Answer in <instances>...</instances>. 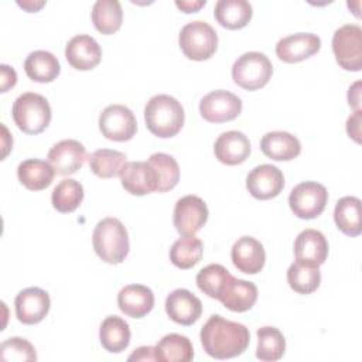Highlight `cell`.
<instances>
[{"mask_svg": "<svg viewBox=\"0 0 362 362\" xmlns=\"http://www.w3.org/2000/svg\"><path fill=\"white\" fill-rule=\"evenodd\" d=\"M204 351L215 359H229L243 354L249 345V329L240 324L212 314L199 332Z\"/></svg>", "mask_w": 362, "mask_h": 362, "instance_id": "cell-1", "label": "cell"}, {"mask_svg": "<svg viewBox=\"0 0 362 362\" xmlns=\"http://www.w3.org/2000/svg\"><path fill=\"white\" fill-rule=\"evenodd\" d=\"M184 109L170 95H154L144 107V122L148 132L160 139L174 137L184 126Z\"/></svg>", "mask_w": 362, "mask_h": 362, "instance_id": "cell-2", "label": "cell"}, {"mask_svg": "<svg viewBox=\"0 0 362 362\" xmlns=\"http://www.w3.org/2000/svg\"><path fill=\"white\" fill-rule=\"evenodd\" d=\"M92 243L96 255L109 264L122 263L130 249L127 230L117 218L99 221L92 233Z\"/></svg>", "mask_w": 362, "mask_h": 362, "instance_id": "cell-3", "label": "cell"}, {"mask_svg": "<svg viewBox=\"0 0 362 362\" xmlns=\"http://www.w3.org/2000/svg\"><path fill=\"white\" fill-rule=\"evenodd\" d=\"M13 120L17 127L27 134H40L51 122V107L48 100L35 92L20 95L11 109Z\"/></svg>", "mask_w": 362, "mask_h": 362, "instance_id": "cell-4", "label": "cell"}, {"mask_svg": "<svg viewBox=\"0 0 362 362\" xmlns=\"http://www.w3.org/2000/svg\"><path fill=\"white\" fill-rule=\"evenodd\" d=\"M181 51L188 59H209L218 47V34L211 24L202 20L187 23L178 35Z\"/></svg>", "mask_w": 362, "mask_h": 362, "instance_id": "cell-5", "label": "cell"}, {"mask_svg": "<svg viewBox=\"0 0 362 362\" xmlns=\"http://www.w3.org/2000/svg\"><path fill=\"white\" fill-rule=\"evenodd\" d=\"M272 75L273 65L270 59L257 51L242 54L232 66L233 82L246 90H256L266 86Z\"/></svg>", "mask_w": 362, "mask_h": 362, "instance_id": "cell-6", "label": "cell"}, {"mask_svg": "<svg viewBox=\"0 0 362 362\" xmlns=\"http://www.w3.org/2000/svg\"><path fill=\"white\" fill-rule=\"evenodd\" d=\"M335 59L345 71L358 72L362 68V28L356 24H345L332 35Z\"/></svg>", "mask_w": 362, "mask_h": 362, "instance_id": "cell-7", "label": "cell"}, {"mask_svg": "<svg viewBox=\"0 0 362 362\" xmlns=\"http://www.w3.org/2000/svg\"><path fill=\"white\" fill-rule=\"evenodd\" d=\"M327 202V188L315 181H304L297 184L288 195L290 209L300 219L317 218L325 209Z\"/></svg>", "mask_w": 362, "mask_h": 362, "instance_id": "cell-8", "label": "cell"}, {"mask_svg": "<svg viewBox=\"0 0 362 362\" xmlns=\"http://www.w3.org/2000/svg\"><path fill=\"white\" fill-rule=\"evenodd\" d=\"M99 130L113 141H127L137 130V120L133 112L124 105H109L99 116Z\"/></svg>", "mask_w": 362, "mask_h": 362, "instance_id": "cell-9", "label": "cell"}, {"mask_svg": "<svg viewBox=\"0 0 362 362\" xmlns=\"http://www.w3.org/2000/svg\"><path fill=\"white\" fill-rule=\"evenodd\" d=\"M208 215V206L202 198L185 195L175 202L173 221L180 235L192 236L206 223Z\"/></svg>", "mask_w": 362, "mask_h": 362, "instance_id": "cell-10", "label": "cell"}, {"mask_svg": "<svg viewBox=\"0 0 362 362\" xmlns=\"http://www.w3.org/2000/svg\"><path fill=\"white\" fill-rule=\"evenodd\" d=\"M242 112V100L229 90L218 89L199 102V113L209 123H223L236 119Z\"/></svg>", "mask_w": 362, "mask_h": 362, "instance_id": "cell-11", "label": "cell"}, {"mask_svg": "<svg viewBox=\"0 0 362 362\" xmlns=\"http://www.w3.org/2000/svg\"><path fill=\"white\" fill-rule=\"evenodd\" d=\"M86 158L88 153L85 146L74 139L61 140L48 151V163L58 175L75 174L83 167Z\"/></svg>", "mask_w": 362, "mask_h": 362, "instance_id": "cell-12", "label": "cell"}, {"mask_svg": "<svg viewBox=\"0 0 362 362\" xmlns=\"http://www.w3.org/2000/svg\"><path fill=\"white\" fill-rule=\"evenodd\" d=\"M249 194L260 201L277 197L284 188V175L273 164L256 165L246 177Z\"/></svg>", "mask_w": 362, "mask_h": 362, "instance_id": "cell-13", "label": "cell"}, {"mask_svg": "<svg viewBox=\"0 0 362 362\" xmlns=\"http://www.w3.org/2000/svg\"><path fill=\"white\" fill-rule=\"evenodd\" d=\"M17 320L25 325L41 322L51 307L49 296L40 287H28L21 290L14 300Z\"/></svg>", "mask_w": 362, "mask_h": 362, "instance_id": "cell-14", "label": "cell"}, {"mask_svg": "<svg viewBox=\"0 0 362 362\" xmlns=\"http://www.w3.org/2000/svg\"><path fill=\"white\" fill-rule=\"evenodd\" d=\"M320 48L321 40L317 34L297 33L279 40L276 44V55L283 62L294 64L313 57L320 51Z\"/></svg>", "mask_w": 362, "mask_h": 362, "instance_id": "cell-15", "label": "cell"}, {"mask_svg": "<svg viewBox=\"0 0 362 362\" xmlns=\"http://www.w3.org/2000/svg\"><path fill=\"white\" fill-rule=\"evenodd\" d=\"M165 313L180 325H191L202 314L201 300L187 288H175L165 298Z\"/></svg>", "mask_w": 362, "mask_h": 362, "instance_id": "cell-16", "label": "cell"}, {"mask_svg": "<svg viewBox=\"0 0 362 362\" xmlns=\"http://www.w3.org/2000/svg\"><path fill=\"white\" fill-rule=\"evenodd\" d=\"M65 58L72 68L78 71H89L99 65L102 49L93 37L79 34L68 41L65 47Z\"/></svg>", "mask_w": 362, "mask_h": 362, "instance_id": "cell-17", "label": "cell"}, {"mask_svg": "<svg viewBox=\"0 0 362 362\" xmlns=\"http://www.w3.org/2000/svg\"><path fill=\"white\" fill-rule=\"evenodd\" d=\"M230 257L235 267L246 274L259 273L266 262L263 245L252 236L239 238L232 246Z\"/></svg>", "mask_w": 362, "mask_h": 362, "instance_id": "cell-18", "label": "cell"}, {"mask_svg": "<svg viewBox=\"0 0 362 362\" xmlns=\"http://www.w3.org/2000/svg\"><path fill=\"white\" fill-rule=\"evenodd\" d=\"M122 187L132 195H146L157 191V178L147 161H129L120 171Z\"/></svg>", "mask_w": 362, "mask_h": 362, "instance_id": "cell-19", "label": "cell"}, {"mask_svg": "<svg viewBox=\"0 0 362 362\" xmlns=\"http://www.w3.org/2000/svg\"><path fill=\"white\" fill-rule=\"evenodd\" d=\"M215 157L226 165H238L246 161L250 154V141L245 133L238 130L223 132L214 144Z\"/></svg>", "mask_w": 362, "mask_h": 362, "instance_id": "cell-20", "label": "cell"}, {"mask_svg": "<svg viewBox=\"0 0 362 362\" xmlns=\"http://www.w3.org/2000/svg\"><path fill=\"white\" fill-rule=\"evenodd\" d=\"M294 256L298 262L321 266L328 256V242L325 236L317 229L301 230L294 240Z\"/></svg>", "mask_w": 362, "mask_h": 362, "instance_id": "cell-21", "label": "cell"}, {"mask_svg": "<svg viewBox=\"0 0 362 362\" xmlns=\"http://www.w3.org/2000/svg\"><path fill=\"white\" fill-rule=\"evenodd\" d=\"M117 305L127 317L141 318L153 310L154 294L147 286L127 284L117 294Z\"/></svg>", "mask_w": 362, "mask_h": 362, "instance_id": "cell-22", "label": "cell"}, {"mask_svg": "<svg viewBox=\"0 0 362 362\" xmlns=\"http://www.w3.org/2000/svg\"><path fill=\"white\" fill-rule=\"evenodd\" d=\"M260 150L274 161H290L301 153V143L291 133L276 130L262 137Z\"/></svg>", "mask_w": 362, "mask_h": 362, "instance_id": "cell-23", "label": "cell"}, {"mask_svg": "<svg viewBox=\"0 0 362 362\" xmlns=\"http://www.w3.org/2000/svg\"><path fill=\"white\" fill-rule=\"evenodd\" d=\"M55 170L48 161L40 158H27L17 167L18 181L30 191H41L51 185Z\"/></svg>", "mask_w": 362, "mask_h": 362, "instance_id": "cell-24", "label": "cell"}, {"mask_svg": "<svg viewBox=\"0 0 362 362\" xmlns=\"http://www.w3.org/2000/svg\"><path fill=\"white\" fill-rule=\"evenodd\" d=\"M257 300V287L252 281L233 277L223 290L219 301L230 311L245 313L250 310Z\"/></svg>", "mask_w": 362, "mask_h": 362, "instance_id": "cell-25", "label": "cell"}, {"mask_svg": "<svg viewBox=\"0 0 362 362\" xmlns=\"http://www.w3.org/2000/svg\"><path fill=\"white\" fill-rule=\"evenodd\" d=\"M24 71L31 81L47 83L57 79L61 72V65L57 57L49 51L37 49L27 55L24 61Z\"/></svg>", "mask_w": 362, "mask_h": 362, "instance_id": "cell-26", "label": "cell"}, {"mask_svg": "<svg viewBox=\"0 0 362 362\" xmlns=\"http://www.w3.org/2000/svg\"><path fill=\"white\" fill-rule=\"evenodd\" d=\"M252 6L246 0H219L215 4V20L228 30H240L252 18Z\"/></svg>", "mask_w": 362, "mask_h": 362, "instance_id": "cell-27", "label": "cell"}, {"mask_svg": "<svg viewBox=\"0 0 362 362\" xmlns=\"http://www.w3.org/2000/svg\"><path fill=\"white\" fill-rule=\"evenodd\" d=\"M130 337L129 324L117 315H109L100 324L99 339L107 352L120 354L124 351L130 344Z\"/></svg>", "mask_w": 362, "mask_h": 362, "instance_id": "cell-28", "label": "cell"}, {"mask_svg": "<svg viewBox=\"0 0 362 362\" xmlns=\"http://www.w3.org/2000/svg\"><path fill=\"white\" fill-rule=\"evenodd\" d=\"M334 221L338 229L346 236L355 238L362 232L361 199L356 197H342L334 209Z\"/></svg>", "mask_w": 362, "mask_h": 362, "instance_id": "cell-29", "label": "cell"}, {"mask_svg": "<svg viewBox=\"0 0 362 362\" xmlns=\"http://www.w3.org/2000/svg\"><path fill=\"white\" fill-rule=\"evenodd\" d=\"M156 361L160 362H189L194 358L191 341L181 334H167L154 346Z\"/></svg>", "mask_w": 362, "mask_h": 362, "instance_id": "cell-30", "label": "cell"}, {"mask_svg": "<svg viewBox=\"0 0 362 362\" xmlns=\"http://www.w3.org/2000/svg\"><path fill=\"white\" fill-rule=\"evenodd\" d=\"M123 20V10L117 0H98L92 7V23L95 28L105 34L116 33Z\"/></svg>", "mask_w": 362, "mask_h": 362, "instance_id": "cell-31", "label": "cell"}, {"mask_svg": "<svg viewBox=\"0 0 362 362\" xmlns=\"http://www.w3.org/2000/svg\"><path fill=\"white\" fill-rule=\"evenodd\" d=\"M233 276L222 264L214 263L201 269L197 274L198 288L211 298L219 300L226 286L230 283Z\"/></svg>", "mask_w": 362, "mask_h": 362, "instance_id": "cell-32", "label": "cell"}, {"mask_svg": "<svg viewBox=\"0 0 362 362\" xmlns=\"http://www.w3.org/2000/svg\"><path fill=\"white\" fill-rule=\"evenodd\" d=\"M204 253V245L201 239L192 236H182L177 239L170 249L171 263L182 270L194 267L199 263Z\"/></svg>", "mask_w": 362, "mask_h": 362, "instance_id": "cell-33", "label": "cell"}, {"mask_svg": "<svg viewBox=\"0 0 362 362\" xmlns=\"http://www.w3.org/2000/svg\"><path fill=\"white\" fill-rule=\"evenodd\" d=\"M90 171L100 178H113L120 175L122 168L126 164V154L112 148H99L89 157Z\"/></svg>", "mask_w": 362, "mask_h": 362, "instance_id": "cell-34", "label": "cell"}, {"mask_svg": "<svg viewBox=\"0 0 362 362\" xmlns=\"http://www.w3.org/2000/svg\"><path fill=\"white\" fill-rule=\"evenodd\" d=\"M287 281L296 293L310 294L318 288L321 283V273L318 266L296 260L287 270Z\"/></svg>", "mask_w": 362, "mask_h": 362, "instance_id": "cell-35", "label": "cell"}, {"mask_svg": "<svg viewBox=\"0 0 362 362\" xmlns=\"http://www.w3.org/2000/svg\"><path fill=\"white\" fill-rule=\"evenodd\" d=\"M147 163L153 167L157 178V192L173 189L180 181V167L177 160L165 153H154Z\"/></svg>", "mask_w": 362, "mask_h": 362, "instance_id": "cell-36", "label": "cell"}, {"mask_svg": "<svg viewBox=\"0 0 362 362\" xmlns=\"http://www.w3.org/2000/svg\"><path fill=\"white\" fill-rule=\"evenodd\" d=\"M83 199V187L79 181L65 178L57 184L51 194L52 206L61 214L74 212Z\"/></svg>", "mask_w": 362, "mask_h": 362, "instance_id": "cell-37", "label": "cell"}, {"mask_svg": "<svg viewBox=\"0 0 362 362\" xmlns=\"http://www.w3.org/2000/svg\"><path fill=\"white\" fill-rule=\"evenodd\" d=\"M257 348L256 358L264 362L279 361L286 351V339L281 331L276 327H262L256 332Z\"/></svg>", "mask_w": 362, "mask_h": 362, "instance_id": "cell-38", "label": "cell"}, {"mask_svg": "<svg viewBox=\"0 0 362 362\" xmlns=\"http://www.w3.org/2000/svg\"><path fill=\"white\" fill-rule=\"evenodd\" d=\"M0 358L3 361H37L35 348L25 338L11 337L1 342L0 345Z\"/></svg>", "mask_w": 362, "mask_h": 362, "instance_id": "cell-39", "label": "cell"}, {"mask_svg": "<svg viewBox=\"0 0 362 362\" xmlns=\"http://www.w3.org/2000/svg\"><path fill=\"white\" fill-rule=\"evenodd\" d=\"M0 78H1V81H0V83H1L0 85V92H7L17 82L16 71L11 66L6 65V64L0 65Z\"/></svg>", "mask_w": 362, "mask_h": 362, "instance_id": "cell-40", "label": "cell"}, {"mask_svg": "<svg viewBox=\"0 0 362 362\" xmlns=\"http://www.w3.org/2000/svg\"><path fill=\"white\" fill-rule=\"evenodd\" d=\"M361 119H362V113L361 110H355L352 116L348 117L346 120V132L348 136L352 137L356 143H361Z\"/></svg>", "mask_w": 362, "mask_h": 362, "instance_id": "cell-41", "label": "cell"}, {"mask_svg": "<svg viewBox=\"0 0 362 362\" xmlns=\"http://www.w3.org/2000/svg\"><path fill=\"white\" fill-rule=\"evenodd\" d=\"M129 361H156L154 346H140L127 358Z\"/></svg>", "mask_w": 362, "mask_h": 362, "instance_id": "cell-42", "label": "cell"}, {"mask_svg": "<svg viewBox=\"0 0 362 362\" xmlns=\"http://www.w3.org/2000/svg\"><path fill=\"white\" fill-rule=\"evenodd\" d=\"M206 4V0H177L175 6L184 13H197L201 7Z\"/></svg>", "mask_w": 362, "mask_h": 362, "instance_id": "cell-43", "label": "cell"}, {"mask_svg": "<svg viewBox=\"0 0 362 362\" xmlns=\"http://www.w3.org/2000/svg\"><path fill=\"white\" fill-rule=\"evenodd\" d=\"M361 82H355L349 90H348V103L355 110H361V90H359Z\"/></svg>", "mask_w": 362, "mask_h": 362, "instance_id": "cell-44", "label": "cell"}, {"mask_svg": "<svg viewBox=\"0 0 362 362\" xmlns=\"http://www.w3.org/2000/svg\"><path fill=\"white\" fill-rule=\"evenodd\" d=\"M17 4L20 7H23L24 10H27L28 13H35L42 6H45V1H31V0H27V1H17Z\"/></svg>", "mask_w": 362, "mask_h": 362, "instance_id": "cell-45", "label": "cell"}, {"mask_svg": "<svg viewBox=\"0 0 362 362\" xmlns=\"http://www.w3.org/2000/svg\"><path fill=\"white\" fill-rule=\"evenodd\" d=\"M1 130H3V133H4V137H3V147H4V150H3V158H6V156H7V153H8V150H10V144H7V139H10L8 137V132H7V129H6V126L4 124H1ZM10 143H13V140H10Z\"/></svg>", "mask_w": 362, "mask_h": 362, "instance_id": "cell-46", "label": "cell"}]
</instances>
